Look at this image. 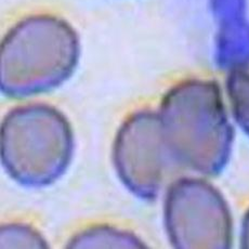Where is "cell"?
<instances>
[{
  "mask_svg": "<svg viewBox=\"0 0 249 249\" xmlns=\"http://www.w3.org/2000/svg\"><path fill=\"white\" fill-rule=\"evenodd\" d=\"M113 161L127 189L142 198L155 197L167 169L176 162L164 140L160 117L144 112L127 119L115 138Z\"/></svg>",
  "mask_w": 249,
  "mask_h": 249,
  "instance_id": "obj_5",
  "label": "cell"
},
{
  "mask_svg": "<svg viewBox=\"0 0 249 249\" xmlns=\"http://www.w3.org/2000/svg\"><path fill=\"white\" fill-rule=\"evenodd\" d=\"M46 241L34 229L20 224L1 228V248H47Z\"/></svg>",
  "mask_w": 249,
  "mask_h": 249,
  "instance_id": "obj_7",
  "label": "cell"
},
{
  "mask_svg": "<svg viewBox=\"0 0 249 249\" xmlns=\"http://www.w3.org/2000/svg\"><path fill=\"white\" fill-rule=\"evenodd\" d=\"M170 241L178 248H228L231 215L213 186L198 179H181L170 186L165 205Z\"/></svg>",
  "mask_w": 249,
  "mask_h": 249,
  "instance_id": "obj_4",
  "label": "cell"
},
{
  "mask_svg": "<svg viewBox=\"0 0 249 249\" xmlns=\"http://www.w3.org/2000/svg\"><path fill=\"white\" fill-rule=\"evenodd\" d=\"M160 121L176 162L205 175L217 174L226 165L232 131L214 84L178 86L165 99Z\"/></svg>",
  "mask_w": 249,
  "mask_h": 249,
  "instance_id": "obj_2",
  "label": "cell"
},
{
  "mask_svg": "<svg viewBox=\"0 0 249 249\" xmlns=\"http://www.w3.org/2000/svg\"><path fill=\"white\" fill-rule=\"evenodd\" d=\"M143 247L138 238L127 232L109 227H97L75 235L68 248H138Z\"/></svg>",
  "mask_w": 249,
  "mask_h": 249,
  "instance_id": "obj_6",
  "label": "cell"
},
{
  "mask_svg": "<svg viewBox=\"0 0 249 249\" xmlns=\"http://www.w3.org/2000/svg\"><path fill=\"white\" fill-rule=\"evenodd\" d=\"M78 56V38L69 23L51 16L23 20L1 44L2 92L28 97L60 86L73 74Z\"/></svg>",
  "mask_w": 249,
  "mask_h": 249,
  "instance_id": "obj_1",
  "label": "cell"
},
{
  "mask_svg": "<svg viewBox=\"0 0 249 249\" xmlns=\"http://www.w3.org/2000/svg\"><path fill=\"white\" fill-rule=\"evenodd\" d=\"M1 162L18 183L31 188L53 183L64 174L74 153L68 119L48 105L12 109L1 124Z\"/></svg>",
  "mask_w": 249,
  "mask_h": 249,
  "instance_id": "obj_3",
  "label": "cell"
}]
</instances>
